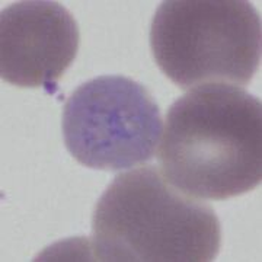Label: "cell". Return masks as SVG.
<instances>
[{
    "label": "cell",
    "instance_id": "obj_5",
    "mask_svg": "<svg viewBox=\"0 0 262 262\" xmlns=\"http://www.w3.org/2000/svg\"><path fill=\"white\" fill-rule=\"evenodd\" d=\"M77 50V22L57 2H16L0 13V76L8 83L54 94Z\"/></svg>",
    "mask_w": 262,
    "mask_h": 262
},
{
    "label": "cell",
    "instance_id": "obj_2",
    "mask_svg": "<svg viewBox=\"0 0 262 262\" xmlns=\"http://www.w3.org/2000/svg\"><path fill=\"white\" fill-rule=\"evenodd\" d=\"M92 251L105 262H210L222 245L214 210L155 166L117 175L96 203Z\"/></svg>",
    "mask_w": 262,
    "mask_h": 262
},
{
    "label": "cell",
    "instance_id": "obj_4",
    "mask_svg": "<svg viewBox=\"0 0 262 262\" xmlns=\"http://www.w3.org/2000/svg\"><path fill=\"white\" fill-rule=\"evenodd\" d=\"M162 127L153 96L125 76H99L84 82L63 108L66 147L91 169L121 170L149 162Z\"/></svg>",
    "mask_w": 262,
    "mask_h": 262
},
{
    "label": "cell",
    "instance_id": "obj_3",
    "mask_svg": "<svg viewBox=\"0 0 262 262\" xmlns=\"http://www.w3.org/2000/svg\"><path fill=\"white\" fill-rule=\"evenodd\" d=\"M150 47L182 89L245 86L261 64V15L246 0H166L151 19Z\"/></svg>",
    "mask_w": 262,
    "mask_h": 262
},
{
    "label": "cell",
    "instance_id": "obj_1",
    "mask_svg": "<svg viewBox=\"0 0 262 262\" xmlns=\"http://www.w3.org/2000/svg\"><path fill=\"white\" fill-rule=\"evenodd\" d=\"M172 187L222 201L262 181V103L233 84L196 86L170 105L159 153Z\"/></svg>",
    "mask_w": 262,
    "mask_h": 262
}]
</instances>
